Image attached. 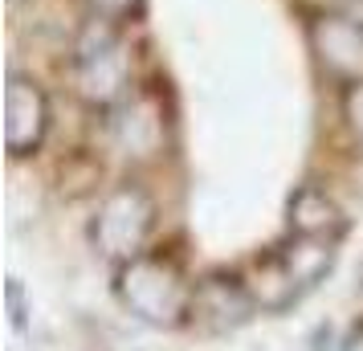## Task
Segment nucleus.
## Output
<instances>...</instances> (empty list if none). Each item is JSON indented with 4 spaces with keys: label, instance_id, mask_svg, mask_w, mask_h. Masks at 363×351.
<instances>
[{
    "label": "nucleus",
    "instance_id": "1",
    "mask_svg": "<svg viewBox=\"0 0 363 351\" xmlns=\"http://www.w3.org/2000/svg\"><path fill=\"white\" fill-rule=\"evenodd\" d=\"M118 302L151 327H180L192 315L196 286L184 278V269L164 253H139L118 266Z\"/></svg>",
    "mask_w": 363,
    "mask_h": 351
},
{
    "label": "nucleus",
    "instance_id": "2",
    "mask_svg": "<svg viewBox=\"0 0 363 351\" xmlns=\"http://www.w3.org/2000/svg\"><path fill=\"white\" fill-rule=\"evenodd\" d=\"M335 245H339L335 237L294 233L286 245H278V250H269L265 257H257V269L249 278V290H253L257 306H265V311L294 306L335 266Z\"/></svg>",
    "mask_w": 363,
    "mask_h": 351
},
{
    "label": "nucleus",
    "instance_id": "3",
    "mask_svg": "<svg viewBox=\"0 0 363 351\" xmlns=\"http://www.w3.org/2000/svg\"><path fill=\"white\" fill-rule=\"evenodd\" d=\"M74 74H78V90L90 102L111 106L127 94L131 86V62L123 50V37L111 25V17H94L82 29L78 45H74Z\"/></svg>",
    "mask_w": 363,
    "mask_h": 351
},
{
    "label": "nucleus",
    "instance_id": "4",
    "mask_svg": "<svg viewBox=\"0 0 363 351\" xmlns=\"http://www.w3.org/2000/svg\"><path fill=\"white\" fill-rule=\"evenodd\" d=\"M151 225H155V204L143 188H118L102 201L99 217H94V245L102 250V257L111 262H131L143 253L151 237Z\"/></svg>",
    "mask_w": 363,
    "mask_h": 351
},
{
    "label": "nucleus",
    "instance_id": "5",
    "mask_svg": "<svg viewBox=\"0 0 363 351\" xmlns=\"http://www.w3.org/2000/svg\"><path fill=\"white\" fill-rule=\"evenodd\" d=\"M45 127H50L45 94L37 90V82L13 74L9 90H4V147L13 155H29V151L41 147Z\"/></svg>",
    "mask_w": 363,
    "mask_h": 351
},
{
    "label": "nucleus",
    "instance_id": "6",
    "mask_svg": "<svg viewBox=\"0 0 363 351\" xmlns=\"http://www.w3.org/2000/svg\"><path fill=\"white\" fill-rule=\"evenodd\" d=\"M257 311V299L249 282L233 278V274H208L204 282H196L192 294V318H200L208 331H229L249 323V315Z\"/></svg>",
    "mask_w": 363,
    "mask_h": 351
},
{
    "label": "nucleus",
    "instance_id": "7",
    "mask_svg": "<svg viewBox=\"0 0 363 351\" xmlns=\"http://www.w3.org/2000/svg\"><path fill=\"white\" fill-rule=\"evenodd\" d=\"M314 53L327 74L343 82H363V25L351 17H318L311 29Z\"/></svg>",
    "mask_w": 363,
    "mask_h": 351
},
{
    "label": "nucleus",
    "instance_id": "8",
    "mask_svg": "<svg viewBox=\"0 0 363 351\" xmlns=\"http://www.w3.org/2000/svg\"><path fill=\"white\" fill-rule=\"evenodd\" d=\"M290 225H294V233H306V237H343L347 221L339 213V204L330 201L323 188H302L294 201H290Z\"/></svg>",
    "mask_w": 363,
    "mask_h": 351
},
{
    "label": "nucleus",
    "instance_id": "9",
    "mask_svg": "<svg viewBox=\"0 0 363 351\" xmlns=\"http://www.w3.org/2000/svg\"><path fill=\"white\" fill-rule=\"evenodd\" d=\"M343 111H347V127H351V131L363 139V82H355L351 90H347Z\"/></svg>",
    "mask_w": 363,
    "mask_h": 351
},
{
    "label": "nucleus",
    "instance_id": "10",
    "mask_svg": "<svg viewBox=\"0 0 363 351\" xmlns=\"http://www.w3.org/2000/svg\"><path fill=\"white\" fill-rule=\"evenodd\" d=\"M90 4L99 9V17H111V21H115V17H127L139 0H90Z\"/></svg>",
    "mask_w": 363,
    "mask_h": 351
},
{
    "label": "nucleus",
    "instance_id": "11",
    "mask_svg": "<svg viewBox=\"0 0 363 351\" xmlns=\"http://www.w3.org/2000/svg\"><path fill=\"white\" fill-rule=\"evenodd\" d=\"M9 311H13V327H25V302H21V282H9Z\"/></svg>",
    "mask_w": 363,
    "mask_h": 351
},
{
    "label": "nucleus",
    "instance_id": "12",
    "mask_svg": "<svg viewBox=\"0 0 363 351\" xmlns=\"http://www.w3.org/2000/svg\"><path fill=\"white\" fill-rule=\"evenodd\" d=\"M339 351H363V318L351 327V331H347V339L339 343Z\"/></svg>",
    "mask_w": 363,
    "mask_h": 351
},
{
    "label": "nucleus",
    "instance_id": "13",
    "mask_svg": "<svg viewBox=\"0 0 363 351\" xmlns=\"http://www.w3.org/2000/svg\"><path fill=\"white\" fill-rule=\"evenodd\" d=\"M359 282H363V269H359Z\"/></svg>",
    "mask_w": 363,
    "mask_h": 351
}]
</instances>
